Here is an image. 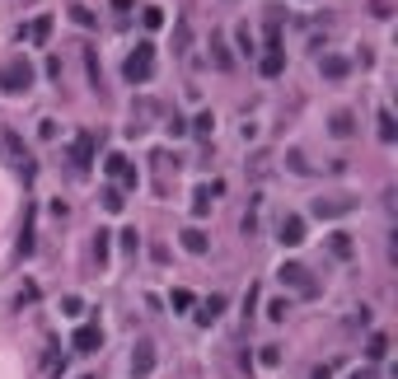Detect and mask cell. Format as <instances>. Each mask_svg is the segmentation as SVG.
Here are the masks:
<instances>
[{
  "instance_id": "obj_1",
  "label": "cell",
  "mask_w": 398,
  "mask_h": 379,
  "mask_svg": "<svg viewBox=\"0 0 398 379\" xmlns=\"http://www.w3.org/2000/svg\"><path fill=\"white\" fill-rule=\"evenodd\" d=\"M33 90V61L28 56H10L5 66H0V94H10V99H19V94Z\"/></svg>"
},
{
  "instance_id": "obj_2",
  "label": "cell",
  "mask_w": 398,
  "mask_h": 379,
  "mask_svg": "<svg viewBox=\"0 0 398 379\" xmlns=\"http://www.w3.org/2000/svg\"><path fill=\"white\" fill-rule=\"evenodd\" d=\"M122 75L131 80V85H146V80L155 75V43H136V52L127 56Z\"/></svg>"
},
{
  "instance_id": "obj_3",
  "label": "cell",
  "mask_w": 398,
  "mask_h": 379,
  "mask_svg": "<svg viewBox=\"0 0 398 379\" xmlns=\"http://www.w3.org/2000/svg\"><path fill=\"white\" fill-rule=\"evenodd\" d=\"M0 155L10 159L14 169H23V174H33V159H28V145L19 141V132H10V127H0Z\"/></svg>"
},
{
  "instance_id": "obj_4",
  "label": "cell",
  "mask_w": 398,
  "mask_h": 379,
  "mask_svg": "<svg viewBox=\"0 0 398 379\" xmlns=\"http://www.w3.org/2000/svg\"><path fill=\"white\" fill-rule=\"evenodd\" d=\"M276 277H281V286H296L300 295H318L314 277H309V267H300V262H281L276 267Z\"/></svg>"
},
{
  "instance_id": "obj_5",
  "label": "cell",
  "mask_w": 398,
  "mask_h": 379,
  "mask_svg": "<svg viewBox=\"0 0 398 379\" xmlns=\"http://www.w3.org/2000/svg\"><path fill=\"white\" fill-rule=\"evenodd\" d=\"M103 174H108V178H122L127 188H136V183H141L136 164H127V155H108V159H103Z\"/></svg>"
},
{
  "instance_id": "obj_6",
  "label": "cell",
  "mask_w": 398,
  "mask_h": 379,
  "mask_svg": "<svg viewBox=\"0 0 398 379\" xmlns=\"http://www.w3.org/2000/svg\"><path fill=\"white\" fill-rule=\"evenodd\" d=\"M276 239H281L286 248H300V244H305V215H281V230H276Z\"/></svg>"
},
{
  "instance_id": "obj_7",
  "label": "cell",
  "mask_w": 398,
  "mask_h": 379,
  "mask_svg": "<svg viewBox=\"0 0 398 379\" xmlns=\"http://www.w3.org/2000/svg\"><path fill=\"white\" fill-rule=\"evenodd\" d=\"M99 342H103L99 324H85V328H75V337H70V346H75L80 356H90V351H99Z\"/></svg>"
},
{
  "instance_id": "obj_8",
  "label": "cell",
  "mask_w": 398,
  "mask_h": 379,
  "mask_svg": "<svg viewBox=\"0 0 398 379\" xmlns=\"http://www.w3.org/2000/svg\"><path fill=\"white\" fill-rule=\"evenodd\" d=\"M19 38H28V43H33V47H43L47 38H52V14H38V19L28 23V28H23Z\"/></svg>"
},
{
  "instance_id": "obj_9",
  "label": "cell",
  "mask_w": 398,
  "mask_h": 379,
  "mask_svg": "<svg viewBox=\"0 0 398 379\" xmlns=\"http://www.w3.org/2000/svg\"><path fill=\"white\" fill-rule=\"evenodd\" d=\"M131 370H136V379H146L150 370H155V342H141L136 356H131Z\"/></svg>"
},
{
  "instance_id": "obj_10",
  "label": "cell",
  "mask_w": 398,
  "mask_h": 379,
  "mask_svg": "<svg viewBox=\"0 0 398 379\" xmlns=\"http://www.w3.org/2000/svg\"><path fill=\"white\" fill-rule=\"evenodd\" d=\"M352 206H356L352 197H333V201H323V197H318V201H314V215H323V220H328V215H347Z\"/></svg>"
},
{
  "instance_id": "obj_11",
  "label": "cell",
  "mask_w": 398,
  "mask_h": 379,
  "mask_svg": "<svg viewBox=\"0 0 398 379\" xmlns=\"http://www.w3.org/2000/svg\"><path fill=\"white\" fill-rule=\"evenodd\" d=\"M220 192H225V183H206V188H197L193 192V211L206 215V211H211V197H220Z\"/></svg>"
},
{
  "instance_id": "obj_12",
  "label": "cell",
  "mask_w": 398,
  "mask_h": 379,
  "mask_svg": "<svg viewBox=\"0 0 398 379\" xmlns=\"http://www.w3.org/2000/svg\"><path fill=\"white\" fill-rule=\"evenodd\" d=\"M178 244L188 248V253H193V257H202L206 248H211V244H206V235H202V230H197V225H188V230H183V235H178Z\"/></svg>"
},
{
  "instance_id": "obj_13",
  "label": "cell",
  "mask_w": 398,
  "mask_h": 379,
  "mask_svg": "<svg viewBox=\"0 0 398 379\" xmlns=\"http://www.w3.org/2000/svg\"><path fill=\"white\" fill-rule=\"evenodd\" d=\"M318 70H323V80H347L352 61H347V56H323V61H318Z\"/></svg>"
},
{
  "instance_id": "obj_14",
  "label": "cell",
  "mask_w": 398,
  "mask_h": 379,
  "mask_svg": "<svg viewBox=\"0 0 398 379\" xmlns=\"http://www.w3.org/2000/svg\"><path fill=\"white\" fill-rule=\"evenodd\" d=\"M328 132L338 136V141H347V136L356 132V117H352L347 108H342V112H333V117H328Z\"/></svg>"
},
{
  "instance_id": "obj_15",
  "label": "cell",
  "mask_w": 398,
  "mask_h": 379,
  "mask_svg": "<svg viewBox=\"0 0 398 379\" xmlns=\"http://www.w3.org/2000/svg\"><path fill=\"white\" fill-rule=\"evenodd\" d=\"M220 309H225V295H211V300H202V309H197V324H216L220 319Z\"/></svg>"
},
{
  "instance_id": "obj_16",
  "label": "cell",
  "mask_w": 398,
  "mask_h": 379,
  "mask_svg": "<svg viewBox=\"0 0 398 379\" xmlns=\"http://www.w3.org/2000/svg\"><path fill=\"white\" fill-rule=\"evenodd\" d=\"M70 155H75V169H90V159H94V136H75Z\"/></svg>"
},
{
  "instance_id": "obj_17",
  "label": "cell",
  "mask_w": 398,
  "mask_h": 379,
  "mask_svg": "<svg viewBox=\"0 0 398 379\" xmlns=\"http://www.w3.org/2000/svg\"><path fill=\"white\" fill-rule=\"evenodd\" d=\"M258 70H262V75H267V80H276V75H281V70H286V52H267V56H262V61H258Z\"/></svg>"
},
{
  "instance_id": "obj_18",
  "label": "cell",
  "mask_w": 398,
  "mask_h": 379,
  "mask_svg": "<svg viewBox=\"0 0 398 379\" xmlns=\"http://www.w3.org/2000/svg\"><path fill=\"white\" fill-rule=\"evenodd\" d=\"M70 23H80V28H94L99 19H94V10H90V5H70Z\"/></svg>"
},
{
  "instance_id": "obj_19",
  "label": "cell",
  "mask_w": 398,
  "mask_h": 379,
  "mask_svg": "<svg viewBox=\"0 0 398 379\" xmlns=\"http://www.w3.org/2000/svg\"><path fill=\"white\" fill-rule=\"evenodd\" d=\"M365 356H370V361H384V356H389V337L375 333V337H370V346H365Z\"/></svg>"
},
{
  "instance_id": "obj_20",
  "label": "cell",
  "mask_w": 398,
  "mask_h": 379,
  "mask_svg": "<svg viewBox=\"0 0 398 379\" xmlns=\"http://www.w3.org/2000/svg\"><path fill=\"white\" fill-rule=\"evenodd\" d=\"M85 70H90V85L99 90V85H103V75H99V56H94V47H85Z\"/></svg>"
},
{
  "instance_id": "obj_21",
  "label": "cell",
  "mask_w": 398,
  "mask_h": 379,
  "mask_svg": "<svg viewBox=\"0 0 398 379\" xmlns=\"http://www.w3.org/2000/svg\"><path fill=\"white\" fill-rule=\"evenodd\" d=\"M394 136H398V127H394V112H380V141H389V145H394Z\"/></svg>"
},
{
  "instance_id": "obj_22",
  "label": "cell",
  "mask_w": 398,
  "mask_h": 379,
  "mask_svg": "<svg viewBox=\"0 0 398 379\" xmlns=\"http://www.w3.org/2000/svg\"><path fill=\"white\" fill-rule=\"evenodd\" d=\"M108 248H113V239H108V230H99V235H94V257H99V267L108 262Z\"/></svg>"
},
{
  "instance_id": "obj_23",
  "label": "cell",
  "mask_w": 398,
  "mask_h": 379,
  "mask_svg": "<svg viewBox=\"0 0 398 379\" xmlns=\"http://www.w3.org/2000/svg\"><path fill=\"white\" fill-rule=\"evenodd\" d=\"M141 23H146L150 33H155V28H164V10H159V5H146V14H141Z\"/></svg>"
},
{
  "instance_id": "obj_24",
  "label": "cell",
  "mask_w": 398,
  "mask_h": 379,
  "mask_svg": "<svg viewBox=\"0 0 398 379\" xmlns=\"http://www.w3.org/2000/svg\"><path fill=\"white\" fill-rule=\"evenodd\" d=\"M211 56H216V66H220V70H230V66H235V56L225 52V43H220V38H211Z\"/></svg>"
},
{
  "instance_id": "obj_25",
  "label": "cell",
  "mask_w": 398,
  "mask_h": 379,
  "mask_svg": "<svg viewBox=\"0 0 398 379\" xmlns=\"http://www.w3.org/2000/svg\"><path fill=\"white\" fill-rule=\"evenodd\" d=\"M61 314H66V319H80V314H85V300H80V295H66V300H61Z\"/></svg>"
},
{
  "instance_id": "obj_26",
  "label": "cell",
  "mask_w": 398,
  "mask_h": 379,
  "mask_svg": "<svg viewBox=\"0 0 398 379\" xmlns=\"http://www.w3.org/2000/svg\"><path fill=\"white\" fill-rule=\"evenodd\" d=\"M193 122H197V127H193L197 136H211V132H216V117H211V112H197Z\"/></svg>"
},
{
  "instance_id": "obj_27",
  "label": "cell",
  "mask_w": 398,
  "mask_h": 379,
  "mask_svg": "<svg viewBox=\"0 0 398 379\" xmlns=\"http://www.w3.org/2000/svg\"><path fill=\"white\" fill-rule=\"evenodd\" d=\"M235 43H239V52H244V56L253 52V33H249V23H239V28H235Z\"/></svg>"
},
{
  "instance_id": "obj_28",
  "label": "cell",
  "mask_w": 398,
  "mask_h": 379,
  "mask_svg": "<svg viewBox=\"0 0 398 379\" xmlns=\"http://www.w3.org/2000/svg\"><path fill=\"white\" fill-rule=\"evenodd\" d=\"M103 206H108V211H122V206H127V197H122L117 188H103Z\"/></svg>"
},
{
  "instance_id": "obj_29",
  "label": "cell",
  "mask_w": 398,
  "mask_h": 379,
  "mask_svg": "<svg viewBox=\"0 0 398 379\" xmlns=\"http://www.w3.org/2000/svg\"><path fill=\"white\" fill-rule=\"evenodd\" d=\"M169 304H173V314H183V309H188V304H193V290H173V295H169Z\"/></svg>"
},
{
  "instance_id": "obj_30",
  "label": "cell",
  "mask_w": 398,
  "mask_h": 379,
  "mask_svg": "<svg viewBox=\"0 0 398 379\" xmlns=\"http://www.w3.org/2000/svg\"><path fill=\"white\" fill-rule=\"evenodd\" d=\"M286 309H291V300L281 295V300H272V304H267V319H272V324H281V319H286Z\"/></svg>"
},
{
  "instance_id": "obj_31",
  "label": "cell",
  "mask_w": 398,
  "mask_h": 379,
  "mask_svg": "<svg viewBox=\"0 0 398 379\" xmlns=\"http://www.w3.org/2000/svg\"><path fill=\"white\" fill-rule=\"evenodd\" d=\"M333 253L347 257V253H352V239H347V235H333Z\"/></svg>"
},
{
  "instance_id": "obj_32",
  "label": "cell",
  "mask_w": 398,
  "mask_h": 379,
  "mask_svg": "<svg viewBox=\"0 0 398 379\" xmlns=\"http://www.w3.org/2000/svg\"><path fill=\"white\" fill-rule=\"evenodd\" d=\"M28 300H38V286H23L19 295H14V304H19V309H23V304H28Z\"/></svg>"
},
{
  "instance_id": "obj_33",
  "label": "cell",
  "mask_w": 398,
  "mask_h": 379,
  "mask_svg": "<svg viewBox=\"0 0 398 379\" xmlns=\"http://www.w3.org/2000/svg\"><path fill=\"white\" fill-rule=\"evenodd\" d=\"M286 159H291V169H296V174H309V164H305V155H300V150H291Z\"/></svg>"
},
{
  "instance_id": "obj_34",
  "label": "cell",
  "mask_w": 398,
  "mask_h": 379,
  "mask_svg": "<svg viewBox=\"0 0 398 379\" xmlns=\"http://www.w3.org/2000/svg\"><path fill=\"white\" fill-rule=\"evenodd\" d=\"M169 136H188V122H183L178 112H173V117H169Z\"/></svg>"
},
{
  "instance_id": "obj_35",
  "label": "cell",
  "mask_w": 398,
  "mask_h": 379,
  "mask_svg": "<svg viewBox=\"0 0 398 379\" xmlns=\"http://www.w3.org/2000/svg\"><path fill=\"white\" fill-rule=\"evenodd\" d=\"M258 361H262V365H276V361H281V351H276V346H262Z\"/></svg>"
},
{
  "instance_id": "obj_36",
  "label": "cell",
  "mask_w": 398,
  "mask_h": 379,
  "mask_svg": "<svg viewBox=\"0 0 398 379\" xmlns=\"http://www.w3.org/2000/svg\"><path fill=\"white\" fill-rule=\"evenodd\" d=\"M136 244H141L136 230H122V248H127V253H136Z\"/></svg>"
},
{
  "instance_id": "obj_37",
  "label": "cell",
  "mask_w": 398,
  "mask_h": 379,
  "mask_svg": "<svg viewBox=\"0 0 398 379\" xmlns=\"http://www.w3.org/2000/svg\"><path fill=\"white\" fill-rule=\"evenodd\" d=\"M113 10L117 14H131V0H113Z\"/></svg>"
},
{
  "instance_id": "obj_38",
  "label": "cell",
  "mask_w": 398,
  "mask_h": 379,
  "mask_svg": "<svg viewBox=\"0 0 398 379\" xmlns=\"http://www.w3.org/2000/svg\"><path fill=\"white\" fill-rule=\"evenodd\" d=\"M352 379H370V370H356V375H352Z\"/></svg>"
}]
</instances>
